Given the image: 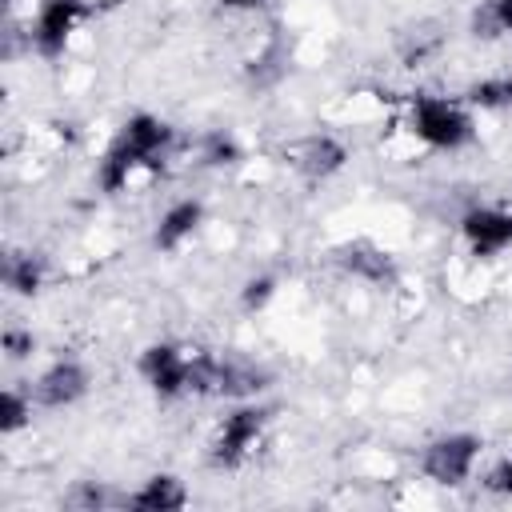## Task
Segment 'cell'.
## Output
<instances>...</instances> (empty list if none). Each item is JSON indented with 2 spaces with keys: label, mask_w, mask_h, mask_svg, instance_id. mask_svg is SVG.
Segmentation results:
<instances>
[{
  "label": "cell",
  "mask_w": 512,
  "mask_h": 512,
  "mask_svg": "<svg viewBox=\"0 0 512 512\" xmlns=\"http://www.w3.org/2000/svg\"><path fill=\"white\" fill-rule=\"evenodd\" d=\"M88 388H92L88 368H84L76 356H60V360H52V364L36 376L32 400H36L40 408H72L76 400L88 396Z\"/></svg>",
  "instance_id": "cell-8"
},
{
  "label": "cell",
  "mask_w": 512,
  "mask_h": 512,
  "mask_svg": "<svg viewBox=\"0 0 512 512\" xmlns=\"http://www.w3.org/2000/svg\"><path fill=\"white\" fill-rule=\"evenodd\" d=\"M112 500H116V496H112L104 484H96V480H80V484L64 496V504H68V508H88V512H92V508H100V504H112Z\"/></svg>",
  "instance_id": "cell-19"
},
{
  "label": "cell",
  "mask_w": 512,
  "mask_h": 512,
  "mask_svg": "<svg viewBox=\"0 0 512 512\" xmlns=\"http://www.w3.org/2000/svg\"><path fill=\"white\" fill-rule=\"evenodd\" d=\"M0 276H4V288H12L16 296H36L44 288V260L32 252H12Z\"/></svg>",
  "instance_id": "cell-14"
},
{
  "label": "cell",
  "mask_w": 512,
  "mask_h": 512,
  "mask_svg": "<svg viewBox=\"0 0 512 512\" xmlns=\"http://www.w3.org/2000/svg\"><path fill=\"white\" fill-rule=\"evenodd\" d=\"M172 140H176V132H172L168 120H160V116H152V112L128 116V120L120 124L116 140L108 144V152H104L100 164H96V188H100L104 196H120V192L132 184V176H136L140 168L160 172L164 152L172 148Z\"/></svg>",
  "instance_id": "cell-1"
},
{
  "label": "cell",
  "mask_w": 512,
  "mask_h": 512,
  "mask_svg": "<svg viewBox=\"0 0 512 512\" xmlns=\"http://www.w3.org/2000/svg\"><path fill=\"white\" fill-rule=\"evenodd\" d=\"M460 232H464V244L472 248V256L492 260L512 248V208L476 204L460 216Z\"/></svg>",
  "instance_id": "cell-7"
},
{
  "label": "cell",
  "mask_w": 512,
  "mask_h": 512,
  "mask_svg": "<svg viewBox=\"0 0 512 512\" xmlns=\"http://www.w3.org/2000/svg\"><path fill=\"white\" fill-rule=\"evenodd\" d=\"M192 352H196V348H184V344H172V340H156V344H148V348L140 352L136 372L144 376V384H148L160 400L188 396Z\"/></svg>",
  "instance_id": "cell-5"
},
{
  "label": "cell",
  "mask_w": 512,
  "mask_h": 512,
  "mask_svg": "<svg viewBox=\"0 0 512 512\" xmlns=\"http://www.w3.org/2000/svg\"><path fill=\"white\" fill-rule=\"evenodd\" d=\"M464 104L468 108H484V112H500L512 108V76H480L464 88Z\"/></svg>",
  "instance_id": "cell-15"
},
{
  "label": "cell",
  "mask_w": 512,
  "mask_h": 512,
  "mask_svg": "<svg viewBox=\"0 0 512 512\" xmlns=\"http://www.w3.org/2000/svg\"><path fill=\"white\" fill-rule=\"evenodd\" d=\"M264 424H268V408H260V404H236L220 420V428H216V436L208 444V460L216 468H240L248 460V452L256 448V440L264 436Z\"/></svg>",
  "instance_id": "cell-3"
},
{
  "label": "cell",
  "mask_w": 512,
  "mask_h": 512,
  "mask_svg": "<svg viewBox=\"0 0 512 512\" xmlns=\"http://www.w3.org/2000/svg\"><path fill=\"white\" fill-rule=\"evenodd\" d=\"M88 16V0H40L36 20H32V48L44 60H60L80 28V20Z\"/></svg>",
  "instance_id": "cell-6"
},
{
  "label": "cell",
  "mask_w": 512,
  "mask_h": 512,
  "mask_svg": "<svg viewBox=\"0 0 512 512\" xmlns=\"http://www.w3.org/2000/svg\"><path fill=\"white\" fill-rule=\"evenodd\" d=\"M484 484H488L492 492H500V496H512V456L500 460V464H492V472H488Z\"/></svg>",
  "instance_id": "cell-22"
},
{
  "label": "cell",
  "mask_w": 512,
  "mask_h": 512,
  "mask_svg": "<svg viewBox=\"0 0 512 512\" xmlns=\"http://www.w3.org/2000/svg\"><path fill=\"white\" fill-rule=\"evenodd\" d=\"M272 296H276V276H252V280H244V288H240L244 312H260Z\"/></svg>",
  "instance_id": "cell-20"
},
{
  "label": "cell",
  "mask_w": 512,
  "mask_h": 512,
  "mask_svg": "<svg viewBox=\"0 0 512 512\" xmlns=\"http://www.w3.org/2000/svg\"><path fill=\"white\" fill-rule=\"evenodd\" d=\"M336 264L356 276V280H368V284H392L396 280V264L384 248L368 244V240H352L344 248H336Z\"/></svg>",
  "instance_id": "cell-10"
},
{
  "label": "cell",
  "mask_w": 512,
  "mask_h": 512,
  "mask_svg": "<svg viewBox=\"0 0 512 512\" xmlns=\"http://www.w3.org/2000/svg\"><path fill=\"white\" fill-rule=\"evenodd\" d=\"M0 344H4V356H8V360H24V356L36 348L32 332H24V328H4Z\"/></svg>",
  "instance_id": "cell-21"
},
{
  "label": "cell",
  "mask_w": 512,
  "mask_h": 512,
  "mask_svg": "<svg viewBox=\"0 0 512 512\" xmlns=\"http://www.w3.org/2000/svg\"><path fill=\"white\" fill-rule=\"evenodd\" d=\"M200 160H204L208 168H228V164L240 160V144H236L228 132H208L204 144H200Z\"/></svg>",
  "instance_id": "cell-18"
},
{
  "label": "cell",
  "mask_w": 512,
  "mask_h": 512,
  "mask_svg": "<svg viewBox=\"0 0 512 512\" xmlns=\"http://www.w3.org/2000/svg\"><path fill=\"white\" fill-rule=\"evenodd\" d=\"M408 132L436 148V152H456L464 144H472L476 136V124H472V112L456 100H444V96H428V92H416L412 104H408Z\"/></svg>",
  "instance_id": "cell-2"
},
{
  "label": "cell",
  "mask_w": 512,
  "mask_h": 512,
  "mask_svg": "<svg viewBox=\"0 0 512 512\" xmlns=\"http://www.w3.org/2000/svg\"><path fill=\"white\" fill-rule=\"evenodd\" d=\"M32 392H20V388H4L0 392V432L4 436H12V432H20V428H28V420H32Z\"/></svg>",
  "instance_id": "cell-16"
},
{
  "label": "cell",
  "mask_w": 512,
  "mask_h": 512,
  "mask_svg": "<svg viewBox=\"0 0 512 512\" xmlns=\"http://www.w3.org/2000/svg\"><path fill=\"white\" fill-rule=\"evenodd\" d=\"M220 8H228V12H252V8H260L264 0H216Z\"/></svg>",
  "instance_id": "cell-23"
},
{
  "label": "cell",
  "mask_w": 512,
  "mask_h": 512,
  "mask_svg": "<svg viewBox=\"0 0 512 512\" xmlns=\"http://www.w3.org/2000/svg\"><path fill=\"white\" fill-rule=\"evenodd\" d=\"M476 36H512V0H488L472 16Z\"/></svg>",
  "instance_id": "cell-17"
},
{
  "label": "cell",
  "mask_w": 512,
  "mask_h": 512,
  "mask_svg": "<svg viewBox=\"0 0 512 512\" xmlns=\"http://www.w3.org/2000/svg\"><path fill=\"white\" fill-rule=\"evenodd\" d=\"M120 504H124V508H136V512H176V508L188 504V488H184L180 476L156 472V476H148L136 492L120 496Z\"/></svg>",
  "instance_id": "cell-11"
},
{
  "label": "cell",
  "mask_w": 512,
  "mask_h": 512,
  "mask_svg": "<svg viewBox=\"0 0 512 512\" xmlns=\"http://www.w3.org/2000/svg\"><path fill=\"white\" fill-rule=\"evenodd\" d=\"M348 164V148L336 136H308L296 148V172L308 180H328Z\"/></svg>",
  "instance_id": "cell-12"
},
{
  "label": "cell",
  "mask_w": 512,
  "mask_h": 512,
  "mask_svg": "<svg viewBox=\"0 0 512 512\" xmlns=\"http://www.w3.org/2000/svg\"><path fill=\"white\" fill-rule=\"evenodd\" d=\"M264 368H256L252 360L244 356H220V368H216V396H232V400H244V396H256L264 388Z\"/></svg>",
  "instance_id": "cell-13"
},
{
  "label": "cell",
  "mask_w": 512,
  "mask_h": 512,
  "mask_svg": "<svg viewBox=\"0 0 512 512\" xmlns=\"http://www.w3.org/2000/svg\"><path fill=\"white\" fill-rule=\"evenodd\" d=\"M204 224V204L200 200H176V204H168L164 208V216L156 220V228H152V248L156 252H176L188 236H196V228Z\"/></svg>",
  "instance_id": "cell-9"
},
{
  "label": "cell",
  "mask_w": 512,
  "mask_h": 512,
  "mask_svg": "<svg viewBox=\"0 0 512 512\" xmlns=\"http://www.w3.org/2000/svg\"><path fill=\"white\" fill-rule=\"evenodd\" d=\"M484 440L476 432H444L436 440L424 444L420 452V472L432 480V484H464L476 468V456H480Z\"/></svg>",
  "instance_id": "cell-4"
}]
</instances>
